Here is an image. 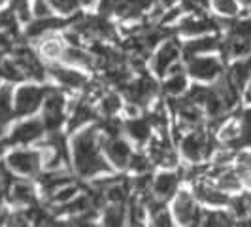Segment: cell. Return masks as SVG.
Segmentation results:
<instances>
[{
    "mask_svg": "<svg viewBox=\"0 0 251 227\" xmlns=\"http://www.w3.org/2000/svg\"><path fill=\"white\" fill-rule=\"evenodd\" d=\"M102 142L99 139V127H89L74 135L72 140V157L74 172L79 178H91L97 174L110 172V165L104 159Z\"/></svg>",
    "mask_w": 251,
    "mask_h": 227,
    "instance_id": "cell-1",
    "label": "cell"
},
{
    "mask_svg": "<svg viewBox=\"0 0 251 227\" xmlns=\"http://www.w3.org/2000/svg\"><path fill=\"white\" fill-rule=\"evenodd\" d=\"M215 150H217L215 137L202 127L191 129V133L181 140V151L191 163H201L208 159Z\"/></svg>",
    "mask_w": 251,
    "mask_h": 227,
    "instance_id": "cell-2",
    "label": "cell"
},
{
    "mask_svg": "<svg viewBox=\"0 0 251 227\" xmlns=\"http://www.w3.org/2000/svg\"><path fill=\"white\" fill-rule=\"evenodd\" d=\"M64 95L55 87H46V95H44V127L46 131H59L61 125L64 123L66 115H64Z\"/></svg>",
    "mask_w": 251,
    "mask_h": 227,
    "instance_id": "cell-3",
    "label": "cell"
},
{
    "mask_svg": "<svg viewBox=\"0 0 251 227\" xmlns=\"http://www.w3.org/2000/svg\"><path fill=\"white\" fill-rule=\"evenodd\" d=\"M121 91H123V95H125L126 101L130 102V104H136L140 108H144V106H148L151 99L157 95L159 85H157V82H155L150 74L142 72V76H140L138 80L128 82Z\"/></svg>",
    "mask_w": 251,
    "mask_h": 227,
    "instance_id": "cell-4",
    "label": "cell"
},
{
    "mask_svg": "<svg viewBox=\"0 0 251 227\" xmlns=\"http://www.w3.org/2000/svg\"><path fill=\"white\" fill-rule=\"evenodd\" d=\"M6 165L12 169V172L23 174V176H38L42 167V155L38 151L15 150L8 155Z\"/></svg>",
    "mask_w": 251,
    "mask_h": 227,
    "instance_id": "cell-5",
    "label": "cell"
},
{
    "mask_svg": "<svg viewBox=\"0 0 251 227\" xmlns=\"http://www.w3.org/2000/svg\"><path fill=\"white\" fill-rule=\"evenodd\" d=\"M44 95H46V89L36 87V85H25L19 89L15 93V106H13L15 117H23L36 112L40 104L44 102Z\"/></svg>",
    "mask_w": 251,
    "mask_h": 227,
    "instance_id": "cell-6",
    "label": "cell"
},
{
    "mask_svg": "<svg viewBox=\"0 0 251 227\" xmlns=\"http://www.w3.org/2000/svg\"><path fill=\"white\" fill-rule=\"evenodd\" d=\"M189 74L202 82H215L219 76L223 74V61H219L217 57H193L187 61Z\"/></svg>",
    "mask_w": 251,
    "mask_h": 227,
    "instance_id": "cell-7",
    "label": "cell"
},
{
    "mask_svg": "<svg viewBox=\"0 0 251 227\" xmlns=\"http://www.w3.org/2000/svg\"><path fill=\"white\" fill-rule=\"evenodd\" d=\"M174 216L181 226H195L201 224L202 208L197 206L195 193L191 191H179V195L174 201Z\"/></svg>",
    "mask_w": 251,
    "mask_h": 227,
    "instance_id": "cell-8",
    "label": "cell"
},
{
    "mask_svg": "<svg viewBox=\"0 0 251 227\" xmlns=\"http://www.w3.org/2000/svg\"><path fill=\"white\" fill-rule=\"evenodd\" d=\"M13 61L21 66V70H23L26 78H30V80L44 82V78L48 74L46 66L40 63V59L34 55V51L25 48V46L13 50Z\"/></svg>",
    "mask_w": 251,
    "mask_h": 227,
    "instance_id": "cell-9",
    "label": "cell"
},
{
    "mask_svg": "<svg viewBox=\"0 0 251 227\" xmlns=\"http://www.w3.org/2000/svg\"><path fill=\"white\" fill-rule=\"evenodd\" d=\"M221 28L219 19L206 17V15H195V17H185L177 23V32L187 34V36H202V34H214Z\"/></svg>",
    "mask_w": 251,
    "mask_h": 227,
    "instance_id": "cell-10",
    "label": "cell"
},
{
    "mask_svg": "<svg viewBox=\"0 0 251 227\" xmlns=\"http://www.w3.org/2000/svg\"><path fill=\"white\" fill-rule=\"evenodd\" d=\"M100 142L102 150L106 153V159L113 167H117V169L128 167V159H130L132 151H130V146L126 144L125 140L121 137H104V140H100Z\"/></svg>",
    "mask_w": 251,
    "mask_h": 227,
    "instance_id": "cell-11",
    "label": "cell"
},
{
    "mask_svg": "<svg viewBox=\"0 0 251 227\" xmlns=\"http://www.w3.org/2000/svg\"><path fill=\"white\" fill-rule=\"evenodd\" d=\"M195 197L204 202V204H210V206H225V204H228V199H230L228 193L217 188L210 178L197 180V184H195Z\"/></svg>",
    "mask_w": 251,
    "mask_h": 227,
    "instance_id": "cell-12",
    "label": "cell"
},
{
    "mask_svg": "<svg viewBox=\"0 0 251 227\" xmlns=\"http://www.w3.org/2000/svg\"><path fill=\"white\" fill-rule=\"evenodd\" d=\"M44 133H46L44 121L28 119V121H23V123L13 127L8 142L10 144H30V142L38 140L40 137H44Z\"/></svg>",
    "mask_w": 251,
    "mask_h": 227,
    "instance_id": "cell-13",
    "label": "cell"
},
{
    "mask_svg": "<svg viewBox=\"0 0 251 227\" xmlns=\"http://www.w3.org/2000/svg\"><path fill=\"white\" fill-rule=\"evenodd\" d=\"M179 46L174 40H166L164 46L157 51V55L153 57V70L157 76H164L170 72V68L179 61Z\"/></svg>",
    "mask_w": 251,
    "mask_h": 227,
    "instance_id": "cell-14",
    "label": "cell"
},
{
    "mask_svg": "<svg viewBox=\"0 0 251 227\" xmlns=\"http://www.w3.org/2000/svg\"><path fill=\"white\" fill-rule=\"evenodd\" d=\"M157 0H115V15L126 21H138Z\"/></svg>",
    "mask_w": 251,
    "mask_h": 227,
    "instance_id": "cell-15",
    "label": "cell"
},
{
    "mask_svg": "<svg viewBox=\"0 0 251 227\" xmlns=\"http://www.w3.org/2000/svg\"><path fill=\"white\" fill-rule=\"evenodd\" d=\"M72 117L68 121V129L74 133L79 127H83L89 121H95L97 119V110L93 108L91 101H87V97H79L75 99V102H72Z\"/></svg>",
    "mask_w": 251,
    "mask_h": 227,
    "instance_id": "cell-16",
    "label": "cell"
},
{
    "mask_svg": "<svg viewBox=\"0 0 251 227\" xmlns=\"http://www.w3.org/2000/svg\"><path fill=\"white\" fill-rule=\"evenodd\" d=\"M150 157L153 163L161 167H176L177 163L176 151L172 148L168 137H163V140H151Z\"/></svg>",
    "mask_w": 251,
    "mask_h": 227,
    "instance_id": "cell-17",
    "label": "cell"
},
{
    "mask_svg": "<svg viewBox=\"0 0 251 227\" xmlns=\"http://www.w3.org/2000/svg\"><path fill=\"white\" fill-rule=\"evenodd\" d=\"M219 44H221V40L214 34H202V36H197L195 40H189L187 44L181 48V53H183L185 61H189L197 55H204V53L219 50Z\"/></svg>",
    "mask_w": 251,
    "mask_h": 227,
    "instance_id": "cell-18",
    "label": "cell"
},
{
    "mask_svg": "<svg viewBox=\"0 0 251 227\" xmlns=\"http://www.w3.org/2000/svg\"><path fill=\"white\" fill-rule=\"evenodd\" d=\"M48 72L66 89H81L87 85V78L81 74L79 70L63 68V66H59V64H50V66H48Z\"/></svg>",
    "mask_w": 251,
    "mask_h": 227,
    "instance_id": "cell-19",
    "label": "cell"
},
{
    "mask_svg": "<svg viewBox=\"0 0 251 227\" xmlns=\"http://www.w3.org/2000/svg\"><path fill=\"white\" fill-rule=\"evenodd\" d=\"M215 89V93L221 97V101L225 102V106L232 112L236 106H238L240 102V93H242V89H238L234 85V82L226 76V72L219 76L217 80H215V84L212 85Z\"/></svg>",
    "mask_w": 251,
    "mask_h": 227,
    "instance_id": "cell-20",
    "label": "cell"
},
{
    "mask_svg": "<svg viewBox=\"0 0 251 227\" xmlns=\"http://www.w3.org/2000/svg\"><path fill=\"white\" fill-rule=\"evenodd\" d=\"M8 201L19 206H30L36 202V189L28 180H13L8 191Z\"/></svg>",
    "mask_w": 251,
    "mask_h": 227,
    "instance_id": "cell-21",
    "label": "cell"
},
{
    "mask_svg": "<svg viewBox=\"0 0 251 227\" xmlns=\"http://www.w3.org/2000/svg\"><path fill=\"white\" fill-rule=\"evenodd\" d=\"M38 180H40V186L46 191V195L50 197L51 193H55L59 188H63L66 184L74 182V176L70 172H64V170H59V169H48V172L44 174H38Z\"/></svg>",
    "mask_w": 251,
    "mask_h": 227,
    "instance_id": "cell-22",
    "label": "cell"
},
{
    "mask_svg": "<svg viewBox=\"0 0 251 227\" xmlns=\"http://www.w3.org/2000/svg\"><path fill=\"white\" fill-rule=\"evenodd\" d=\"M226 76L234 82V85L244 91V87L248 85V82L251 80V53L238 57L234 63L228 66Z\"/></svg>",
    "mask_w": 251,
    "mask_h": 227,
    "instance_id": "cell-23",
    "label": "cell"
},
{
    "mask_svg": "<svg viewBox=\"0 0 251 227\" xmlns=\"http://www.w3.org/2000/svg\"><path fill=\"white\" fill-rule=\"evenodd\" d=\"M68 25L64 19H59V17H53V15H48V17H38L36 21H32L30 25H26V36L28 38H42L48 36L51 30H57L61 27Z\"/></svg>",
    "mask_w": 251,
    "mask_h": 227,
    "instance_id": "cell-24",
    "label": "cell"
},
{
    "mask_svg": "<svg viewBox=\"0 0 251 227\" xmlns=\"http://www.w3.org/2000/svg\"><path fill=\"white\" fill-rule=\"evenodd\" d=\"M177 182H179V174H174V172H161L159 176L153 180V195L161 201H166L170 199L174 193H176Z\"/></svg>",
    "mask_w": 251,
    "mask_h": 227,
    "instance_id": "cell-25",
    "label": "cell"
},
{
    "mask_svg": "<svg viewBox=\"0 0 251 227\" xmlns=\"http://www.w3.org/2000/svg\"><path fill=\"white\" fill-rule=\"evenodd\" d=\"M123 129L126 131V135L134 140V142H138V144H144V142L150 140L151 123L148 117H138V115H134V117H130L128 121L123 123Z\"/></svg>",
    "mask_w": 251,
    "mask_h": 227,
    "instance_id": "cell-26",
    "label": "cell"
},
{
    "mask_svg": "<svg viewBox=\"0 0 251 227\" xmlns=\"http://www.w3.org/2000/svg\"><path fill=\"white\" fill-rule=\"evenodd\" d=\"M228 212L234 216L236 222H242L246 218L251 216V201H250V193H244V195H234L228 199Z\"/></svg>",
    "mask_w": 251,
    "mask_h": 227,
    "instance_id": "cell-27",
    "label": "cell"
},
{
    "mask_svg": "<svg viewBox=\"0 0 251 227\" xmlns=\"http://www.w3.org/2000/svg\"><path fill=\"white\" fill-rule=\"evenodd\" d=\"M61 59L70 64H77V66H93V55L83 51L79 46H70V48H64Z\"/></svg>",
    "mask_w": 251,
    "mask_h": 227,
    "instance_id": "cell-28",
    "label": "cell"
},
{
    "mask_svg": "<svg viewBox=\"0 0 251 227\" xmlns=\"http://www.w3.org/2000/svg\"><path fill=\"white\" fill-rule=\"evenodd\" d=\"M236 220L230 212L225 210H202L201 224L212 227H223V226H232Z\"/></svg>",
    "mask_w": 251,
    "mask_h": 227,
    "instance_id": "cell-29",
    "label": "cell"
},
{
    "mask_svg": "<svg viewBox=\"0 0 251 227\" xmlns=\"http://www.w3.org/2000/svg\"><path fill=\"white\" fill-rule=\"evenodd\" d=\"M126 220V208L123 206V202H112L110 206L104 208V214H102V222L104 226H123V222Z\"/></svg>",
    "mask_w": 251,
    "mask_h": 227,
    "instance_id": "cell-30",
    "label": "cell"
},
{
    "mask_svg": "<svg viewBox=\"0 0 251 227\" xmlns=\"http://www.w3.org/2000/svg\"><path fill=\"white\" fill-rule=\"evenodd\" d=\"M13 115V91L10 85L0 87V123L8 125Z\"/></svg>",
    "mask_w": 251,
    "mask_h": 227,
    "instance_id": "cell-31",
    "label": "cell"
},
{
    "mask_svg": "<svg viewBox=\"0 0 251 227\" xmlns=\"http://www.w3.org/2000/svg\"><path fill=\"white\" fill-rule=\"evenodd\" d=\"M236 172H238L240 180L244 186L251 189V151H236Z\"/></svg>",
    "mask_w": 251,
    "mask_h": 227,
    "instance_id": "cell-32",
    "label": "cell"
},
{
    "mask_svg": "<svg viewBox=\"0 0 251 227\" xmlns=\"http://www.w3.org/2000/svg\"><path fill=\"white\" fill-rule=\"evenodd\" d=\"M163 89H164V93H168V95L176 97V95L183 93V91L187 89V78H185V74H183L181 70H177V72H170V78H166V80H164Z\"/></svg>",
    "mask_w": 251,
    "mask_h": 227,
    "instance_id": "cell-33",
    "label": "cell"
},
{
    "mask_svg": "<svg viewBox=\"0 0 251 227\" xmlns=\"http://www.w3.org/2000/svg\"><path fill=\"white\" fill-rule=\"evenodd\" d=\"M0 78H4L8 82H23V80H26L25 72L21 70V66L15 63L13 59L0 61Z\"/></svg>",
    "mask_w": 251,
    "mask_h": 227,
    "instance_id": "cell-34",
    "label": "cell"
},
{
    "mask_svg": "<svg viewBox=\"0 0 251 227\" xmlns=\"http://www.w3.org/2000/svg\"><path fill=\"white\" fill-rule=\"evenodd\" d=\"M75 195H77V186H75L74 182H70V184H66L63 188H59L55 193H51L50 197H48V202L53 208V206H59V204H64L70 199H74Z\"/></svg>",
    "mask_w": 251,
    "mask_h": 227,
    "instance_id": "cell-35",
    "label": "cell"
},
{
    "mask_svg": "<svg viewBox=\"0 0 251 227\" xmlns=\"http://www.w3.org/2000/svg\"><path fill=\"white\" fill-rule=\"evenodd\" d=\"M238 121H240L238 148H248V146H251V108L244 110L242 115H238Z\"/></svg>",
    "mask_w": 251,
    "mask_h": 227,
    "instance_id": "cell-36",
    "label": "cell"
},
{
    "mask_svg": "<svg viewBox=\"0 0 251 227\" xmlns=\"http://www.w3.org/2000/svg\"><path fill=\"white\" fill-rule=\"evenodd\" d=\"M148 119H150L151 127H157L163 137H168V131H166V127H168V115H166V110H164L163 102H159V104L155 106V110L150 112Z\"/></svg>",
    "mask_w": 251,
    "mask_h": 227,
    "instance_id": "cell-37",
    "label": "cell"
},
{
    "mask_svg": "<svg viewBox=\"0 0 251 227\" xmlns=\"http://www.w3.org/2000/svg\"><path fill=\"white\" fill-rule=\"evenodd\" d=\"M17 19H19V17H17V13L13 12L12 8L0 12V32L15 36V34H17Z\"/></svg>",
    "mask_w": 251,
    "mask_h": 227,
    "instance_id": "cell-38",
    "label": "cell"
},
{
    "mask_svg": "<svg viewBox=\"0 0 251 227\" xmlns=\"http://www.w3.org/2000/svg\"><path fill=\"white\" fill-rule=\"evenodd\" d=\"M128 169L134 172V174H144V172H150L151 170V157L146 153H132L130 159H128Z\"/></svg>",
    "mask_w": 251,
    "mask_h": 227,
    "instance_id": "cell-39",
    "label": "cell"
},
{
    "mask_svg": "<svg viewBox=\"0 0 251 227\" xmlns=\"http://www.w3.org/2000/svg\"><path fill=\"white\" fill-rule=\"evenodd\" d=\"M121 108V99L115 93H108L102 95L100 99V114L102 115H115Z\"/></svg>",
    "mask_w": 251,
    "mask_h": 227,
    "instance_id": "cell-40",
    "label": "cell"
},
{
    "mask_svg": "<svg viewBox=\"0 0 251 227\" xmlns=\"http://www.w3.org/2000/svg\"><path fill=\"white\" fill-rule=\"evenodd\" d=\"M13 180L15 178L12 174V169L6 163H0V202L8 199V191L12 188Z\"/></svg>",
    "mask_w": 251,
    "mask_h": 227,
    "instance_id": "cell-41",
    "label": "cell"
},
{
    "mask_svg": "<svg viewBox=\"0 0 251 227\" xmlns=\"http://www.w3.org/2000/svg\"><path fill=\"white\" fill-rule=\"evenodd\" d=\"M214 8L225 17H236L240 13V0H214Z\"/></svg>",
    "mask_w": 251,
    "mask_h": 227,
    "instance_id": "cell-42",
    "label": "cell"
},
{
    "mask_svg": "<svg viewBox=\"0 0 251 227\" xmlns=\"http://www.w3.org/2000/svg\"><path fill=\"white\" fill-rule=\"evenodd\" d=\"M210 89L212 87H206V85H193L187 93L189 101H193L197 106H204V102L210 95Z\"/></svg>",
    "mask_w": 251,
    "mask_h": 227,
    "instance_id": "cell-43",
    "label": "cell"
},
{
    "mask_svg": "<svg viewBox=\"0 0 251 227\" xmlns=\"http://www.w3.org/2000/svg\"><path fill=\"white\" fill-rule=\"evenodd\" d=\"M63 50H64V46L61 44V40H55V38L48 40V42L44 44V48H42V51H44L48 57H53V59H61Z\"/></svg>",
    "mask_w": 251,
    "mask_h": 227,
    "instance_id": "cell-44",
    "label": "cell"
},
{
    "mask_svg": "<svg viewBox=\"0 0 251 227\" xmlns=\"http://www.w3.org/2000/svg\"><path fill=\"white\" fill-rule=\"evenodd\" d=\"M51 8L61 13H72L77 10L79 0H50Z\"/></svg>",
    "mask_w": 251,
    "mask_h": 227,
    "instance_id": "cell-45",
    "label": "cell"
},
{
    "mask_svg": "<svg viewBox=\"0 0 251 227\" xmlns=\"http://www.w3.org/2000/svg\"><path fill=\"white\" fill-rule=\"evenodd\" d=\"M151 220H153V226H159V227L172 226V218L166 212V208H161V210L153 212V214H151Z\"/></svg>",
    "mask_w": 251,
    "mask_h": 227,
    "instance_id": "cell-46",
    "label": "cell"
},
{
    "mask_svg": "<svg viewBox=\"0 0 251 227\" xmlns=\"http://www.w3.org/2000/svg\"><path fill=\"white\" fill-rule=\"evenodd\" d=\"M51 4L50 0H34V13L36 17H48L51 15Z\"/></svg>",
    "mask_w": 251,
    "mask_h": 227,
    "instance_id": "cell-47",
    "label": "cell"
},
{
    "mask_svg": "<svg viewBox=\"0 0 251 227\" xmlns=\"http://www.w3.org/2000/svg\"><path fill=\"white\" fill-rule=\"evenodd\" d=\"M115 13V0H102L100 2V15H112Z\"/></svg>",
    "mask_w": 251,
    "mask_h": 227,
    "instance_id": "cell-48",
    "label": "cell"
},
{
    "mask_svg": "<svg viewBox=\"0 0 251 227\" xmlns=\"http://www.w3.org/2000/svg\"><path fill=\"white\" fill-rule=\"evenodd\" d=\"M10 50H12V36L0 32V55H4L6 51H10Z\"/></svg>",
    "mask_w": 251,
    "mask_h": 227,
    "instance_id": "cell-49",
    "label": "cell"
},
{
    "mask_svg": "<svg viewBox=\"0 0 251 227\" xmlns=\"http://www.w3.org/2000/svg\"><path fill=\"white\" fill-rule=\"evenodd\" d=\"M244 97H246V101L251 102V80L248 82V85L244 87Z\"/></svg>",
    "mask_w": 251,
    "mask_h": 227,
    "instance_id": "cell-50",
    "label": "cell"
},
{
    "mask_svg": "<svg viewBox=\"0 0 251 227\" xmlns=\"http://www.w3.org/2000/svg\"><path fill=\"white\" fill-rule=\"evenodd\" d=\"M79 4H83V6H91V4H95V0H79Z\"/></svg>",
    "mask_w": 251,
    "mask_h": 227,
    "instance_id": "cell-51",
    "label": "cell"
},
{
    "mask_svg": "<svg viewBox=\"0 0 251 227\" xmlns=\"http://www.w3.org/2000/svg\"><path fill=\"white\" fill-rule=\"evenodd\" d=\"M2 148H4V146H2V144H0V151H2Z\"/></svg>",
    "mask_w": 251,
    "mask_h": 227,
    "instance_id": "cell-52",
    "label": "cell"
}]
</instances>
